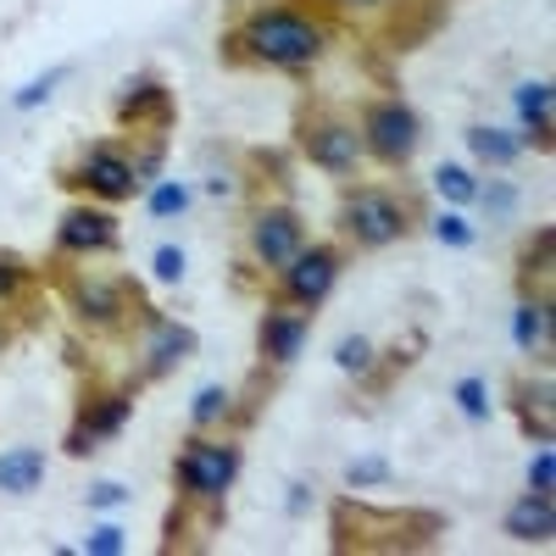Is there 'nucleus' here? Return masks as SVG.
I'll use <instances>...</instances> for the list:
<instances>
[{
	"label": "nucleus",
	"mask_w": 556,
	"mask_h": 556,
	"mask_svg": "<svg viewBox=\"0 0 556 556\" xmlns=\"http://www.w3.org/2000/svg\"><path fill=\"white\" fill-rule=\"evenodd\" d=\"M151 267H156L162 285H178V278H184V251H178V245H156Z\"/></svg>",
	"instance_id": "34"
},
{
	"label": "nucleus",
	"mask_w": 556,
	"mask_h": 556,
	"mask_svg": "<svg viewBox=\"0 0 556 556\" xmlns=\"http://www.w3.org/2000/svg\"><path fill=\"white\" fill-rule=\"evenodd\" d=\"M468 151H473L484 167H513L518 151H523V134H506V128L473 123V128H468Z\"/></svg>",
	"instance_id": "18"
},
{
	"label": "nucleus",
	"mask_w": 556,
	"mask_h": 556,
	"mask_svg": "<svg viewBox=\"0 0 556 556\" xmlns=\"http://www.w3.org/2000/svg\"><path fill=\"white\" fill-rule=\"evenodd\" d=\"M84 551H89V556H123V551H128V534H123L117 523H101L96 534L84 540Z\"/></svg>",
	"instance_id": "31"
},
{
	"label": "nucleus",
	"mask_w": 556,
	"mask_h": 556,
	"mask_svg": "<svg viewBox=\"0 0 556 556\" xmlns=\"http://www.w3.org/2000/svg\"><path fill=\"white\" fill-rule=\"evenodd\" d=\"M89 506H96V513H117V506H128V490L117 479H106V484L89 490Z\"/></svg>",
	"instance_id": "35"
},
{
	"label": "nucleus",
	"mask_w": 556,
	"mask_h": 556,
	"mask_svg": "<svg viewBox=\"0 0 556 556\" xmlns=\"http://www.w3.org/2000/svg\"><path fill=\"white\" fill-rule=\"evenodd\" d=\"M434 190H440L451 206H468V201H479V178L462 167V162H440V167H434Z\"/></svg>",
	"instance_id": "21"
},
{
	"label": "nucleus",
	"mask_w": 556,
	"mask_h": 556,
	"mask_svg": "<svg viewBox=\"0 0 556 556\" xmlns=\"http://www.w3.org/2000/svg\"><path fill=\"white\" fill-rule=\"evenodd\" d=\"M529 490H540V495L556 490V456H551V445H540L534 462H529Z\"/></svg>",
	"instance_id": "32"
},
{
	"label": "nucleus",
	"mask_w": 556,
	"mask_h": 556,
	"mask_svg": "<svg viewBox=\"0 0 556 556\" xmlns=\"http://www.w3.org/2000/svg\"><path fill=\"white\" fill-rule=\"evenodd\" d=\"M146 206H151V217H178V212H190V184H178V178L156 184Z\"/></svg>",
	"instance_id": "25"
},
{
	"label": "nucleus",
	"mask_w": 556,
	"mask_h": 556,
	"mask_svg": "<svg viewBox=\"0 0 556 556\" xmlns=\"http://www.w3.org/2000/svg\"><path fill=\"white\" fill-rule=\"evenodd\" d=\"M301 151H306L312 167H323V173H356V162H362V134H356L351 123L317 117V123H306V134H301Z\"/></svg>",
	"instance_id": "8"
},
{
	"label": "nucleus",
	"mask_w": 556,
	"mask_h": 556,
	"mask_svg": "<svg viewBox=\"0 0 556 556\" xmlns=\"http://www.w3.org/2000/svg\"><path fill=\"white\" fill-rule=\"evenodd\" d=\"M306 312H290V306H273L267 317H262V329H256V351H262V362H273V367H290L301 351H306Z\"/></svg>",
	"instance_id": "11"
},
{
	"label": "nucleus",
	"mask_w": 556,
	"mask_h": 556,
	"mask_svg": "<svg viewBox=\"0 0 556 556\" xmlns=\"http://www.w3.org/2000/svg\"><path fill=\"white\" fill-rule=\"evenodd\" d=\"M362 151L390 167H406L417 151V112L406 101H374L362 112Z\"/></svg>",
	"instance_id": "4"
},
{
	"label": "nucleus",
	"mask_w": 556,
	"mask_h": 556,
	"mask_svg": "<svg viewBox=\"0 0 556 556\" xmlns=\"http://www.w3.org/2000/svg\"><path fill=\"white\" fill-rule=\"evenodd\" d=\"M513 340H518V351H523V356L551 351V301H545V295L518 306V317H513Z\"/></svg>",
	"instance_id": "19"
},
{
	"label": "nucleus",
	"mask_w": 556,
	"mask_h": 556,
	"mask_svg": "<svg viewBox=\"0 0 556 556\" xmlns=\"http://www.w3.org/2000/svg\"><path fill=\"white\" fill-rule=\"evenodd\" d=\"M67 184H84L89 195H101V201H128L139 190V167L117 151V146H89L73 167Z\"/></svg>",
	"instance_id": "6"
},
{
	"label": "nucleus",
	"mask_w": 556,
	"mask_h": 556,
	"mask_svg": "<svg viewBox=\"0 0 556 556\" xmlns=\"http://www.w3.org/2000/svg\"><path fill=\"white\" fill-rule=\"evenodd\" d=\"M518 112H523V146H540V151H551V134H556V123H551V84L540 78H529V84H518Z\"/></svg>",
	"instance_id": "17"
},
{
	"label": "nucleus",
	"mask_w": 556,
	"mask_h": 556,
	"mask_svg": "<svg viewBox=\"0 0 556 556\" xmlns=\"http://www.w3.org/2000/svg\"><path fill=\"white\" fill-rule=\"evenodd\" d=\"M518 417H523V429L540 440V445H551V379H540V384H518Z\"/></svg>",
	"instance_id": "20"
},
{
	"label": "nucleus",
	"mask_w": 556,
	"mask_h": 556,
	"mask_svg": "<svg viewBox=\"0 0 556 556\" xmlns=\"http://www.w3.org/2000/svg\"><path fill=\"white\" fill-rule=\"evenodd\" d=\"M551 251H556V235H551V228H540L534 245L523 251V285H534V278H551Z\"/></svg>",
	"instance_id": "27"
},
{
	"label": "nucleus",
	"mask_w": 556,
	"mask_h": 556,
	"mask_svg": "<svg viewBox=\"0 0 556 556\" xmlns=\"http://www.w3.org/2000/svg\"><path fill=\"white\" fill-rule=\"evenodd\" d=\"M235 62H256V67H312L323 51H329V28L301 17V12H251L235 34L223 39Z\"/></svg>",
	"instance_id": "1"
},
{
	"label": "nucleus",
	"mask_w": 556,
	"mask_h": 556,
	"mask_svg": "<svg viewBox=\"0 0 556 556\" xmlns=\"http://www.w3.org/2000/svg\"><path fill=\"white\" fill-rule=\"evenodd\" d=\"M513 540H523V545H545L551 534H556V506H551V495H540V490H529L513 513H506V523H501Z\"/></svg>",
	"instance_id": "15"
},
{
	"label": "nucleus",
	"mask_w": 556,
	"mask_h": 556,
	"mask_svg": "<svg viewBox=\"0 0 556 556\" xmlns=\"http://www.w3.org/2000/svg\"><path fill=\"white\" fill-rule=\"evenodd\" d=\"M34 278V267L23 262V256H12V251H0V301H12L23 285Z\"/></svg>",
	"instance_id": "30"
},
{
	"label": "nucleus",
	"mask_w": 556,
	"mask_h": 556,
	"mask_svg": "<svg viewBox=\"0 0 556 556\" xmlns=\"http://www.w3.org/2000/svg\"><path fill=\"white\" fill-rule=\"evenodd\" d=\"M128 412H134V395L128 390H117V395H101V401H89L84 412H78V424H73V434H67V451L73 456H89L101 440H112L123 424H128Z\"/></svg>",
	"instance_id": "10"
},
{
	"label": "nucleus",
	"mask_w": 556,
	"mask_h": 556,
	"mask_svg": "<svg viewBox=\"0 0 556 556\" xmlns=\"http://www.w3.org/2000/svg\"><path fill=\"white\" fill-rule=\"evenodd\" d=\"M117 123H134V128H167L173 123V96H167V84L156 78H128L123 84V96H117Z\"/></svg>",
	"instance_id": "13"
},
{
	"label": "nucleus",
	"mask_w": 556,
	"mask_h": 556,
	"mask_svg": "<svg viewBox=\"0 0 556 556\" xmlns=\"http://www.w3.org/2000/svg\"><path fill=\"white\" fill-rule=\"evenodd\" d=\"M117 240H123V228H117V217L101 212V206H67L62 223H56V245H62L67 256L117 251Z\"/></svg>",
	"instance_id": "9"
},
{
	"label": "nucleus",
	"mask_w": 556,
	"mask_h": 556,
	"mask_svg": "<svg viewBox=\"0 0 556 556\" xmlns=\"http://www.w3.org/2000/svg\"><path fill=\"white\" fill-rule=\"evenodd\" d=\"M223 417H235V390H223V384H206V390H195L190 424H195V429H212V424H223Z\"/></svg>",
	"instance_id": "22"
},
{
	"label": "nucleus",
	"mask_w": 556,
	"mask_h": 556,
	"mask_svg": "<svg viewBox=\"0 0 556 556\" xmlns=\"http://www.w3.org/2000/svg\"><path fill=\"white\" fill-rule=\"evenodd\" d=\"M235 473H240V451L223 445V440H206L201 429L184 440V451L173 462V484L190 501H223L228 484H235Z\"/></svg>",
	"instance_id": "2"
},
{
	"label": "nucleus",
	"mask_w": 556,
	"mask_h": 556,
	"mask_svg": "<svg viewBox=\"0 0 556 556\" xmlns=\"http://www.w3.org/2000/svg\"><path fill=\"white\" fill-rule=\"evenodd\" d=\"M345 484H351V490L390 484V462H384V456H362V462H351V468H345Z\"/></svg>",
	"instance_id": "29"
},
{
	"label": "nucleus",
	"mask_w": 556,
	"mask_h": 556,
	"mask_svg": "<svg viewBox=\"0 0 556 556\" xmlns=\"http://www.w3.org/2000/svg\"><path fill=\"white\" fill-rule=\"evenodd\" d=\"M334 367H340V374H374V345H367L362 334H345L340 345H334Z\"/></svg>",
	"instance_id": "24"
},
{
	"label": "nucleus",
	"mask_w": 556,
	"mask_h": 556,
	"mask_svg": "<svg viewBox=\"0 0 556 556\" xmlns=\"http://www.w3.org/2000/svg\"><path fill=\"white\" fill-rule=\"evenodd\" d=\"M434 240H440L445 251H468V245H473V223L462 217V212H440V217H434Z\"/></svg>",
	"instance_id": "26"
},
{
	"label": "nucleus",
	"mask_w": 556,
	"mask_h": 556,
	"mask_svg": "<svg viewBox=\"0 0 556 556\" xmlns=\"http://www.w3.org/2000/svg\"><path fill=\"white\" fill-rule=\"evenodd\" d=\"M201 351V334L190 323H173V317H151V345H146V374L167 379L178 362H190Z\"/></svg>",
	"instance_id": "12"
},
{
	"label": "nucleus",
	"mask_w": 556,
	"mask_h": 556,
	"mask_svg": "<svg viewBox=\"0 0 556 556\" xmlns=\"http://www.w3.org/2000/svg\"><path fill=\"white\" fill-rule=\"evenodd\" d=\"M479 201L490 206V217H513V206H518V190H513V184H490V190L479 184Z\"/></svg>",
	"instance_id": "33"
},
{
	"label": "nucleus",
	"mask_w": 556,
	"mask_h": 556,
	"mask_svg": "<svg viewBox=\"0 0 556 556\" xmlns=\"http://www.w3.org/2000/svg\"><path fill=\"white\" fill-rule=\"evenodd\" d=\"M301 245H306V223L295 206H262L251 217V256L262 267H285Z\"/></svg>",
	"instance_id": "7"
},
{
	"label": "nucleus",
	"mask_w": 556,
	"mask_h": 556,
	"mask_svg": "<svg viewBox=\"0 0 556 556\" xmlns=\"http://www.w3.org/2000/svg\"><path fill=\"white\" fill-rule=\"evenodd\" d=\"M451 401L462 406V417H468V424H484V417H490V384H484L479 374L462 379V384L451 390Z\"/></svg>",
	"instance_id": "23"
},
{
	"label": "nucleus",
	"mask_w": 556,
	"mask_h": 556,
	"mask_svg": "<svg viewBox=\"0 0 556 556\" xmlns=\"http://www.w3.org/2000/svg\"><path fill=\"white\" fill-rule=\"evenodd\" d=\"M67 301H73V312H78L84 323H96V329H112V323L128 312V306H123V285H106V278H84V273L67 278Z\"/></svg>",
	"instance_id": "14"
},
{
	"label": "nucleus",
	"mask_w": 556,
	"mask_h": 556,
	"mask_svg": "<svg viewBox=\"0 0 556 556\" xmlns=\"http://www.w3.org/2000/svg\"><path fill=\"white\" fill-rule=\"evenodd\" d=\"M62 78H67V67H51V73H45V78L23 84L17 96H12V106H17V112H34V106H45V101H51V89H56Z\"/></svg>",
	"instance_id": "28"
},
{
	"label": "nucleus",
	"mask_w": 556,
	"mask_h": 556,
	"mask_svg": "<svg viewBox=\"0 0 556 556\" xmlns=\"http://www.w3.org/2000/svg\"><path fill=\"white\" fill-rule=\"evenodd\" d=\"M334 278H340V251L334 245H301L285 267H278V285H285L290 306H317L334 290Z\"/></svg>",
	"instance_id": "5"
},
{
	"label": "nucleus",
	"mask_w": 556,
	"mask_h": 556,
	"mask_svg": "<svg viewBox=\"0 0 556 556\" xmlns=\"http://www.w3.org/2000/svg\"><path fill=\"white\" fill-rule=\"evenodd\" d=\"M340 228H345L356 245L379 251V245H395V240L406 235L412 212H406V201L390 195V190H356V195H345V206H340Z\"/></svg>",
	"instance_id": "3"
},
{
	"label": "nucleus",
	"mask_w": 556,
	"mask_h": 556,
	"mask_svg": "<svg viewBox=\"0 0 556 556\" xmlns=\"http://www.w3.org/2000/svg\"><path fill=\"white\" fill-rule=\"evenodd\" d=\"M39 484H45V451L39 445L0 451V490L7 495H34Z\"/></svg>",
	"instance_id": "16"
}]
</instances>
